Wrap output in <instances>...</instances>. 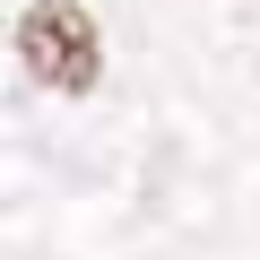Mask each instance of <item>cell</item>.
<instances>
[{"label":"cell","mask_w":260,"mask_h":260,"mask_svg":"<svg viewBox=\"0 0 260 260\" xmlns=\"http://www.w3.org/2000/svg\"><path fill=\"white\" fill-rule=\"evenodd\" d=\"M18 52H26V70H35L44 87H61V95H87L95 70H104V35H95V18L78 9V0H35V9L18 18Z\"/></svg>","instance_id":"1"}]
</instances>
